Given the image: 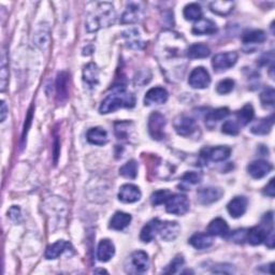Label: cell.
<instances>
[{"label": "cell", "mask_w": 275, "mask_h": 275, "mask_svg": "<svg viewBox=\"0 0 275 275\" xmlns=\"http://www.w3.org/2000/svg\"><path fill=\"white\" fill-rule=\"evenodd\" d=\"M157 57L167 71H170L171 62H173L171 79L175 76L182 79L185 71L183 60L187 57V46L184 38L172 31L161 32L157 42Z\"/></svg>", "instance_id": "1"}, {"label": "cell", "mask_w": 275, "mask_h": 275, "mask_svg": "<svg viewBox=\"0 0 275 275\" xmlns=\"http://www.w3.org/2000/svg\"><path fill=\"white\" fill-rule=\"evenodd\" d=\"M136 104V98L125 86H114L111 93L101 102L99 112L101 114L114 112L122 108H133Z\"/></svg>", "instance_id": "2"}, {"label": "cell", "mask_w": 275, "mask_h": 275, "mask_svg": "<svg viewBox=\"0 0 275 275\" xmlns=\"http://www.w3.org/2000/svg\"><path fill=\"white\" fill-rule=\"evenodd\" d=\"M116 20V12L109 2H99L95 5L86 17V29L89 32L99 30L102 27H109Z\"/></svg>", "instance_id": "3"}, {"label": "cell", "mask_w": 275, "mask_h": 275, "mask_svg": "<svg viewBox=\"0 0 275 275\" xmlns=\"http://www.w3.org/2000/svg\"><path fill=\"white\" fill-rule=\"evenodd\" d=\"M166 210L173 215H184L189 210V200L185 195H171L166 202Z\"/></svg>", "instance_id": "4"}, {"label": "cell", "mask_w": 275, "mask_h": 275, "mask_svg": "<svg viewBox=\"0 0 275 275\" xmlns=\"http://www.w3.org/2000/svg\"><path fill=\"white\" fill-rule=\"evenodd\" d=\"M166 117L159 112H154L149 118V132L154 140L160 141L165 138Z\"/></svg>", "instance_id": "5"}, {"label": "cell", "mask_w": 275, "mask_h": 275, "mask_svg": "<svg viewBox=\"0 0 275 275\" xmlns=\"http://www.w3.org/2000/svg\"><path fill=\"white\" fill-rule=\"evenodd\" d=\"M128 263L129 267H127V271L130 273H144L149 269L150 266L149 256L143 251L133 252Z\"/></svg>", "instance_id": "6"}, {"label": "cell", "mask_w": 275, "mask_h": 275, "mask_svg": "<svg viewBox=\"0 0 275 275\" xmlns=\"http://www.w3.org/2000/svg\"><path fill=\"white\" fill-rule=\"evenodd\" d=\"M238 53L236 52L220 53L213 57L212 66L217 72L225 71V70H228L236 65L238 61Z\"/></svg>", "instance_id": "7"}, {"label": "cell", "mask_w": 275, "mask_h": 275, "mask_svg": "<svg viewBox=\"0 0 275 275\" xmlns=\"http://www.w3.org/2000/svg\"><path fill=\"white\" fill-rule=\"evenodd\" d=\"M211 83V76L207 69L203 67H197L195 68L192 73L189 74L188 84L193 88L203 89L210 85Z\"/></svg>", "instance_id": "8"}, {"label": "cell", "mask_w": 275, "mask_h": 275, "mask_svg": "<svg viewBox=\"0 0 275 275\" xmlns=\"http://www.w3.org/2000/svg\"><path fill=\"white\" fill-rule=\"evenodd\" d=\"M174 129L182 137H189L194 135L196 130L198 129L196 122L193 118L188 116L182 115L175 118L174 121Z\"/></svg>", "instance_id": "9"}, {"label": "cell", "mask_w": 275, "mask_h": 275, "mask_svg": "<svg viewBox=\"0 0 275 275\" xmlns=\"http://www.w3.org/2000/svg\"><path fill=\"white\" fill-rule=\"evenodd\" d=\"M231 154V149L228 146H217L214 149L211 147H206L200 153L201 157L207 160H212L215 163H220V161H224L227 158H229Z\"/></svg>", "instance_id": "10"}, {"label": "cell", "mask_w": 275, "mask_h": 275, "mask_svg": "<svg viewBox=\"0 0 275 275\" xmlns=\"http://www.w3.org/2000/svg\"><path fill=\"white\" fill-rule=\"evenodd\" d=\"M141 190L133 184H125L119 188L118 199L124 203H135L141 199Z\"/></svg>", "instance_id": "11"}, {"label": "cell", "mask_w": 275, "mask_h": 275, "mask_svg": "<svg viewBox=\"0 0 275 275\" xmlns=\"http://www.w3.org/2000/svg\"><path fill=\"white\" fill-rule=\"evenodd\" d=\"M181 232L180 225L176 222H161L159 226L158 234L164 241L170 242L179 237Z\"/></svg>", "instance_id": "12"}, {"label": "cell", "mask_w": 275, "mask_h": 275, "mask_svg": "<svg viewBox=\"0 0 275 275\" xmlns=\"http://www.w3.org/2000/svg\"><path fill=\"white\" fill-rule=\"evenodd\" d=\"M224 192L218 187H206L201 188L197 193V199L201 204H211L222 198Z\"/></svg>", "instance_id": "13"}, {"label": "cell", "mask_w": 275, "mask_h": 275, "mask_svg": "<svg viewBox=\"0 0 275 275\" xmlns=\"http://www.w3.org/2000/svg\"><path fill=\"white\" fill-rule=\"evenodd\" d=\"M272 170V165L266 160L259 159L253 161L248 167L249 173L254 179H263Z\"/></svg>", "instance_id": "14"}, {"label": "cell", "mask_w": 275, "mask_h": 275, "mask_svg": "<svg viewBox=\"0 0 275 275\" xmlns=\"http://www.w3.org/2000/svg\"><path fill=\"white\" fill-rule=\"evenodd\" d=\"M143 10L141 4L137 2H130L127 4V8L122 16V24H133L140 20L142 16Z\"/></svg>", "instance_id": "15"}, {"label": "cell", "mask_w": 275, "mask_h": 275, "mask_svg": "<svg viewBox=\"0 0 275 275\" xmlns=\"http://www.w3.org/2000/svg\"><path fill=\"white\" fill-rule=\"evenodd\" d=\"M168 100V91L164 87H154L147 91L144 97V104H163Z\"/></svg>", "instance_id": "16"}, {"label": "cell", "mask_w": 275, "mask_h": 275, "mask_svg": "<svg viewBox=\"0 0 275 275\" xmlns=\"http://www.w3.org/2000/svg\"><path fill=\"white\" fill-rule=\"evenodd\" d=\"M115 246L108 239L101 240L97 250V258L101 263H107L114 256Z\"/></svg>", "instance_id": "17"}, {"label": "cell", "mask_w": 275, "mask_h": 275, "mask_svg": "<svg viewBox=\"0 0 275 275\" xmlns=\"http://www.w3.org/2000/svg\"><path fill=\"white\" fill-rule=\"evenodd\" d=\"M246 209H248V199L245 197H236L227 206L229 214L234 218L241 217L246 212Z\"/></svg>", "instance_id": "18"}, {"label": "cell", "mask_w": 275, "mask_h": 275, "mask_svg": "<svg viewBox=\"0 0 275 275\" xmlns=\"http://www.w3.org/2000/svg\"><path fill=\"white\" fill-rule=\"evenodd\" d=\"M68 82L69 75L67 72L62 71L57 74L56 79V94H57L58 102H65L68 98Z\"/></svg>", "instance_id": "19"}, {"label": "cell", "mask_w": 275, "mask_h": 275, "mask_svg": "<svg viewBox=\"0 0 275 275\" xmlns=\"http://www.w3.org/2000/svg\"><path fill=\"white\" fill-rule=\"evenodd\" d=\"M208 234L212 237H226L229 234V226L223 218H215L208 226Z\"/></svg>", "instance_id": "20"}, {"label": "cell", "mask_w": 275, "mask_h": 275, "mask_svg": "<svg viewBox=\"0 0 275 275\" xmlns=\"http://www.w3.org/2000/svg\"><path fill=\"white\" fill-rule=\"evenodd\" d=\"M160 223L161 221L156 218V220H153L149 224H146L143 227V229L141 230V235H140L141 241L144 243H149L153 241L154 238L158 234Z\"/></svg>", "instance_id": "21"}, {"label": "cell", "mask_w": 275, "mask_h": 275, "mask_svg": "<svg viewBox=\"0 0 275 275\" xmlns=\"http://www.w3.org/2000/svg\"><path fill=\"white\" fill-rule=\"evenodd\" d=\"M217 31L216 24L209 18H201L193 27V33L195 34H213Z\"/></svg>", "instance_id": "22"}, {"label": "cell", "mask_w": 275, "mask_h": 275, "mask_svg": "<svg viewBox=\"0 0 275 275\" xmlns=\"http://www.w3.org/2000/svg\"><path fill=\"white\" fill-rule=\"evenodd\" d=\"M69 249H71V244L66 242V241H63V240H59V241L50 245L46 249L45 258L48 260L58 258L62 253H65Z\"/></svg>", "instance_id": "23"}, {"label": "cell", "mask_w": 275, "mask_h": 275, "mask_svg": "<svg viewBox=\"0 0 275 275\" xmlns=\"http://www.w3.org/2000/svg\"><path fill=\"white\" fill-rule=\"evenodd\" d=\"M108 132L100 127H95L90 128L87 131V141L91 144L95 145H104L108 143Z\"/></svg>", "instance_id": "24"}, {"label": "cell", "mask_w": 275, "mask_h": 275, "mask_svg": "<svg viewBox=\"0 0 275 275\" xmlns=\"http://www.w3.org/2000/svg\"><path fill=\"white\" fill-rule=\"evenodd\" d=\"M83 79L89 87H94L97 85L98 82H99V70H98L95 63L90 62L84 67Z\"/></svg>", "instance_id": "25"}, {"label": "cell", "mask_w": 275, "mask_h": 275, "mask_svg": "<svg viewBox=\"0 0 275 275\" xmlns=\"http://www.w3.org/2000/svg\"><path fill=\"white\" fill-rule=\"evenodd\" d=\"M211 50L207 44L196 43L187 47V58L189 59H201L210 56Z\"/></svg>", "instance_id": "26"}, {"label": "cell", "mask_w": 275, "mask_h": 275, "mask_svg": "<svg viewBox=\"0 0 275 275\" xmlns=\"http://www.w3.org/2000/svg\"><path fill=\"white\" fill-rule=\"evenodd\" d=\"M131 215L128 213L124 212H116L114 215L112 216L110 221V228L114 230H123L127 226H129L131 222Z\"/></svg>", "instance_id": "27"}, {"label": "cell", "mask_w": 275, "mask_h": 275, "mask_svg": "<svg viewBox=\"0 0 275 275\" xmlns=\"http://www.w3.org/2000/svg\"><path fill=\"white\" fill-rule=\"evenodd\" d=\"M189 244L197 250H206L212 246L213 239L209 234H195L189 239Z\"/></svg>", "instance_id": "28"}, {"label": "cell", "mask_w": 275, "mask_h": 275, "mask_svg": "<svg viewBox=\"0 0 275 275\" xmlns=\"http://www.w3.org/2000/svg\"><path fill=\"white\" fill-rule=\"evenodd\" d=\"M273 123H274L273 115L268 118L259 119V121L254 123L253 126L251 127V132H253L254 135H267V133H269L271 131Z\"/></svg>", "instance_id": "29"}, {"label": "cell", "mask_w": 275, "mask_h": 275, "mask_svg": "<svg viewBox=\"0 0 275 275\" xmlns=\"http://www.w3.org/2000/svg\"><path fill=\"white\" fill-rule=\"evenodd\" d=\"M266 236L267 232L262 227H253L246 232V241L254 246L260 245L265 242Z\"/></svg>", "instance_id": "30"}, {"label": "cell", "mask_w": 275, "mask_h": 275, "mask_svg": "<svg viewBox=\"0 0 275 275\" xmlns=\"http://www.w3.org/2000/svg\"><path fill=\"white\" fill-rule=\"evenodd\" d=\"M267 39V36L265 31L260 29L250 30L244 32L242 36V41L244 44H256V43H263Z\"/></svg>", "instance_id": "31"}, {"label": "cell", "mask_w": 275, "mask_h": 275, "mask_svg": "<svg viewBox=\"0 0 275 275\" xmlns=\"http://www.w3.org/2000/svg\"><path fill=\"white\" fill-rule=\"evenodd\" d=\"M235 3L232 1H213L210 3V9L217 15L226 16L234 10Z\"/></svg>", "instance_id": "32"}, {"label": "cell", "mask_w": 275, "mask_h": 275, "mask_svg": "<svg viewBox=\"0 0 275 275\" xmlns=\"http://www.w3.org/2000/svg\"><path fill=\"white\" fill-rule=\"evenodd\" d=\"M34 42L41 48V50H45L48 46V42H50V30L46 26H41L37 32L34 33Z\"/></svg>", "instance_id": "33"}, {"label": "cell", "mask_w": 275, "mask_h": 275, "mask_svg": "<svg viewBox=\"0 0 275 275\" xmlns=\"http://www.w3.org/2000/svg\"><path fill=\"white\" fill-rule=\"evenodd\" d=\"M184 17L187 20H199L202 17V8L198 3H189L184 8Z\"/></svg>", "instance_id": "34"}, {"label": "cell", "mask_w": 275, "mask_h": 275, "mask_svg": "<svg viewBox=\"0 0 275 275\" xmlns=\"http://www.w3.org/2000/svg\"><path fill=\"white\" fill-rule=\"evenodd\" d=\"M123 34H124V38L126 39V43L129 47L139 50V48L143 46V42H142V40H141V38L139 36V32L136 29L127 30Z\"/></svg>", "instance_id": "35"}, {"label": "cell", "mask_w": 275, "mask_h": 275, "mask_svg": "<svg viewBox=\"0 0 275 275\" xmlns=\"http://www.w3.org/2000/svg\"><path fill=\"white\" fill-rule=\"evenodd\" d=\"M254 109L252 104H246L244 107L237 112V118L241 126H246L250 124L254 118Z\"/></svg>", "instance_id": "36"}, {"label": "cell", "mask_w": 275, "mask_h": 275, "mask_svg": "<svg viewBox=\"0 0 275 275\" xmlns=\"http://www.w3.org/2000/svg\"><path fill=\"white\" fill-rule=\"evenodd\" d=\"M119 174L126 179H136L138 174V164L136 160H129L128 163H126L119 169Z\"/></svg>", "instance_id": "37"}, {"label": "cell", "mask_w": 275, "mask_h": 275, "mask_svg": "<svg viewBox=\"0 0 275 275\" xmlns=\"http://www.w3.org/2000/svg\"><path fill=\"white\" fill-rule=\"evenodd\" d=\"M171 192L168 189H161V190H157V192H155L152 194L151 196V202L153 206H160V204L166 203L167 200L170 198L171 196Z\"/></svg>", "instance_id": "38"}, {"label": "cell", "mask_w": 275, "mask_h": 275, "mask_svg": "<svg viewBox=\"0 0 275 275\" xmlns=\"http://www.w3.org/2000/svg\"><path fill=\"white\" fill-rule=\"evenodd\" d=\"M260 100L264 107L267 108H272L274 105L275 100V90L273 87H268L266 88L262 94H260Z\"/></svg>", "instance_id": "39"}, {"label": "cell", "mask_w": 275, "mask_h": 275, "mask_svg": "<svg viewBox=\"0 0 275 275\" xmlns=\"http://www.w3.org/2000/svg\"><path fill=\"white\" fill-rule=\"evenodd\" d=\"M229 114H230V112L227 108L216 109V110L209 113L207 116V122H212V123L220 122V121H222V119L227 117Z\"/></svg>", "instance_id": "40"}, {"label": "cell", "mask_w": 275, "mask_h": 275, "mask_svg": "<svg viewBox=\"0 0 275 275\" xmlns=\"http://www.w3.org/2000/svg\"><path fill=\"white\" fill-rule=\"evenodd\" d=\"M234 88H235V81L231 79H225L217 84L216 91L221 95H226V94H229Z\"/></svg>", "instance_id": "41"}, {"label": "cell", "mask_w": 275, "mask_h": 275, "mask_svg": "<svg viewBox=\"0 0 275 275\" xmlns=\"http://www.w3.org/2000/svg\"><path fill=\"white\" fill-rule=\"evenodd\" d=\"M183 265H184V258H183V256L181 255H178L172 260V263L164 270V273L174 274L181 269V267H183Z\"/></svg>", "instance_id": "42"}, {"label": "cell", "mask_w": 275, "mask_h": 275, "mask_svg": "<svg viewBox=\"0 0 275 275\" xmlns=\"http://www.w3.org/2000/svg\"><path fill=\"white\" fill-rule=\"evenodd\" d=\"M0 75H1V91L5 90L6 87V81H8V67H6V54L5 51L2 52L1 56V72H0Z\"/></svg>", "instance_id": "43"}, {"label": "cell", "mask_w": 275, "mask_h": 275, "mask_svg": "<svg viewBox=\"0 0 275 275\" xmlns=\"http://www.w3.org/2000/svg\"><path fill=\"white\" fill-rule=\"evenodd\" d=\"M201 180H202V175L198 172H195V171L187 172L183 175V178H182L183 182L186 183V184H192V185L199 184Z\"/></svg>", "instance_id": "44"}, {"label": "cell", "mask_w": 275, "mask_h": 275, "mask_svg": "<svg viewBox=\"0 0 275 275\" xmlns=\"http://www.w3.org/2000/svg\"><path fill=\"white\" fill-rule=\"evenodd\" d=\"M222 131L224 133H226V135H229V136H237L240 129H239V126L236 122L234 121H227L225 122L224 125L222 126Z\"/></svg>", "instance_id": "45"}, {"label": "cell", "mask_w": 275, "mask_h": 275, "mask_svg": "<svg viewBox=\"0 0 275 275\" xmlns=\"http://www.w3.org/2000/svg\"><path fill=\"white\" fill-rule=\"evenodd\" d=\"M126 122H118L115 124V133L118 139H126L128 138V135H129V129L128 127L127 128H125L126 126Z\"/></svg>", "instance_id": "46"}, {"label": "cell", "mask_w": 275, "mask_h": 275, "mask_svg": "<svg viewBox=\"0 0 275 275\" xmlns=\"http://www.w3.org/2000/svg\"><path fill=\"white\" fill-rule=\"evenodd\" d=\"M246 232H248V230L244 229L235 231L234 235L231 236L232 241H235L237 243H243L244 241H246Z\"/></svg>", "instance_id": "47"}, {"label": "cell", "mask_w": 275, "mask_h": 275, "mask_svg": "<svg viewBox=\"0 0 275 275\" xmlns=\"http://www.w3.org/2000/svg\"><path fill=\"white\" fill-rule=\"evenodd\" d=\"M8 215L9 217L11 218L12 221L14 222H18L19 221V218H20V210L19 208L17 207H12L10 209V211L8 212Z\"/></svg>", "instance_id": "48"}, {"label": "cell", "mask_w": 275, "mask_h": 275, "mask_svg": "<svg viewBox=\"0 0 275 275\" xmlns=\"http://www.w3.org/2000/svg\"><path fill=\"white\" fill-rule=\"evenodd\" d=\"M264 194L271 197V198H273V197L275 196V187H274V179H271L269 184H268L266 187H265V190H264Z\"/></svg>", "instance_id": "49"}, {"label": "cell", "mask_w": 275, "mask_h": 275, "mask_svg": "<svg viewBox=\"0 0 275 275\" xmlns=\"http://www.w3.org/2000/svg\"><path fill=\"white\" fill-rule=\"evenodd\" d=\"M266 243H267V246L269 249H273L274 248V242H275V238H274V231L273 229H270L269 232H267V236H266Z\"/></svg>", "instance_id": "50"}, {"label": "cell", "mask_w": 275, "mask_h": 275, "mask_svg": "<svg viewBox=\"0 0 275 275\" xmlns=\"http://www.w3.org/2000/svg\"><path fill=\"white\" fill-rule=\"evenodd\" d=\"M263 224L266 226L267 229H273V213L269 212L268 214H266L263 218Z\"/></svg>", "instance_id": "51"}, {"label": "cell", "mask_w": 275, "mask_h": 275, "mask_svg": "<svg viewBox=\"0 0 275 275\" xmlns=\"http://www.w3.org/2000/svg\"><path fill=\"white\" fill-rule=\"evenodd\" d=\"M0 113H1V118L0 119H1V122H3L6 117V114H8V109H6V105H5L4 101L1 102V112Z\"/></svg>", "instance_id": "52"}, {"label": "cell", "mask_w": 275, "mask_h": 275, "mask_svg": "<svg viewBox=\"0 0 275 275\" xmlns=\"http://www.w3.org/2000/svg\"><path fill=\"white\" fill-rule=\"evenodd\" d=\"M95 272L97 273V272H100V273H107V271H105V270H95Z\"/></svg>", "instance_id": "53"}]
</instances>
